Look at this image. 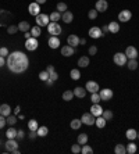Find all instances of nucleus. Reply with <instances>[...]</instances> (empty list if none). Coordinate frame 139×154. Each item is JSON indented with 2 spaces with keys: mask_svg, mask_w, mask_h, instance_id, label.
Instances as JSON below:
<instances>
[{
  "mask_svg": "<svg viewBox=\"0 0 139 154\" xmlns=\"http://www.w3.org/2000/svg\"><path fill=\"white\" fill-rule=\"evenodd\" d=\"M6 64L11 72L14 74H21L24 71H27L29 67V60H28L27 54L22 51H13L7 56Z\"/></svg>",
  "mask_w": 139,
  "mask_h": 154,
  "instance_id": "1",
  "label": "nucleus"
},
{
  "mask_svg": "<svg viewBox=\"0 0 139 154\" xmlns=\"http://www.w3.org/2000/svg\"><path fill=\"white\" fill-rule=\"evenodd\" d=\"M38 128H39V124H38L36 119H29V122H28V129H29V131H36Z\"/></svg>",
  "mask_w": 139,
  "mask_h": 154,
  "instance_id": "31",
  "label": "nucleus"
},
{
  "mask_svg": "<svg viewBox=\"0 0 139 154\" xmlns=\"http://www.w3.org/2000/svg\"><path fill=\"white\" fill-rule=\"evenodd\" d=\"M81 149H82V147H81V145H72V147H71V151H72V153L74 154H78V153H81Z\"/></svg>",
  "mask_w": 139,
  "mask_h": 154,
  "instance_id": "48",
  "label": "nucleus"
},
{
  "mask_svg": "<svg viewBox=\"0 0 139 154\" xmlns=\"http://www.w3.org/2000/svg\"><path fill=\"white\" fill-rule=\"evenodd\" d=\"M96 17H97L96 9H95V10H89V11H88V18H89V20H95Z\"/></svg>",
  "mask_w": 139,
  "mask_h": 154,
  "instance_id": "46",
  "label": "nucleus"
},
{
  "mask_svg": "<svg viewBox=\"0 0 139 154\" xmlns=\"http://www.w3.org/2000/svg\"><path fill=\"white\" fill-rule=\"evenodd\" d=\"M103 118L106 119V121H110L111 118H113V111H110V110H106V111H103Z\"/></svg>",
  "mask_w": 139,
  "mask_h": 154,
  "instance_id": "43",
  "label": "nucleus"
},
{
  "mask_svg": "<svg viewBox=\"0 0 139 154\" xmlns=\"http://www.w3.org/2000/svg\"><path fill=\"white\" fill-rule=\"evenodd\" d=\"M38 4H43V3H46V0H36Z\"/></svg>",
  "mask_w": 139,
  "mask_h": 154,
  "instance_id": "60",
  "label": "nucleus"
},
{
  "mask_svg": "<svg viewBox=\"0 0 139 154\" xmlns=\"http://www.w3.org/2000/svg\"><path fill=\"white\" fill-rule=\"evenodd\" d=\"M127 67L130 68L131 71H135V69L138 68V61H136V59H128V61H127Z\"/></svg>",
  "mask_w": 139,
  "mask_h": 154,
  "instance_id": "24",
  "label": "nucleus"
},
{
  "mask_svg": "<svg viewBox=\"0 0 139 154\" xmlns=\"http://www.w3.org/2000/svg\"><path fill=\"white\" fill-rule=\"evenodd\" d=\"M136 135H138V132L135 131V129H128V131L125 132V136H127L130 140H134V139H136Z\"/></svg>",
  "mask_w": 139,
  "mask_h": 154,
  "instance_id": "32",
  "label": "nucleus"
},
{
  "mask_svg": "<svg viewBox=\"0 0 139 154\" xmlns=\"http://www.w3.org/2000/svg\"><path fill=\"white\" fill-rule=\"evenodd\" d=\"M103 32H109V25H104L103 27Z\"/></svg>",
  "mask_w": 139,
  "mask_h": 154,
  "instance_id": "61",
  "label": "nucleus"
},
{
  "mask_svg": "<svg viewBox=\"0 0 139 154\" xmlns=\"http://www.w3.org/2000/svg\"><path fill=\"white\" fill-rule=\"evenodd\" d=\"M35 136H38L36 131H31V133H29V139H35Z\"/></svg>",
  "mask_w": 139,
  "mask_h": 154,
  "instance_id": "55",
  "label": "nucleus"
},
{
  "mask_svg": "<svg viewBox=\"0 0 139 154\" xmlns=\"http://www.w3.org/2000/svg\"><path fill=\"white\" fill-rule=\"evenodd\" d=\"M90 100H92V103H99L100 101V95H99V92H95V93H92V96H90Z\"/></svg>",
  "mask_w": 139,
  "mask_h": 154,
  "instance_id": "42",
  "label": "nucleus"
},
{
  "mask_svg": "<svg viewBox=\"0 0 139 154\" xmlns=\"http://www.w3.org/2000/svg\"><path fill=\"white\" fill-rule=\"evenodd\" d=\"M38 46H39V43H38V39L36 38H29V39H27L25 40V47H27V50H29V51H33V50L38 49Z\"/></svg>",
  "mask_w": 139,
  "mask_h": 154,
  "instance_id": "6",
  "label": "nucleus"
},
{
  "mask_svg": "<svg viewBox=\"0 0 139 154\" xmlns=\"http://www.w3.org/2000/svg\"><path fill=\"white\" fill-rule=\"evenodd\" d=\"M61 20L64 21L65 24H70V22H72V20H74V14L71 13V11H64V13L61 14Z\"/></svg>",
  "mask_w": 139,
  "mask_h": 154,
  "instance_id": "18",
  "label": "nucleus"
},
{
  "mask_svg": "<svg viewBox=\"0 0 139 154\" xmlns=\"http://www.w3.org/2000/svg\"><path fill=\"white\" fill-rule=\"evenodd\" d=\"M47 43H49V46H50L51 49H57L60 46V39L57 36H50L49 40H47Z\"/></svg>",
  "mask_w": 139,
  "mask_h": 154,
  "instance_id": "20",
  "label": "nucleus"
},
{
  "mask_svg": "<svg viewBox=\"0 0 139 154\" xmlns=\"http://www.w3.org/2000/svg\"><path fill=\"white\" fill-rule=\"evenodd\" d=\"M31 33H32L33 38H39V36H41V33H42L41 27H39V25H35V27H32V28H31Z\"/></svg>",
  "mask_w": 139,
  "mask_h": 154,
  "instance_id": "33",
  "label": "nucleus"
},
{
  "mask_svg": "<svg viewBox=\"0 0 139 154\" xmlns=\"http://www.w3.org/2000/svg\"><path fill=\"white\" fill-rule=\"evenodd\" d=\"M17 129H15V128H9V129H7V132H6V136H7V137H9V139H15V137H17Z\"/></svg>",
  "mask_w": 139,
  "mask_h": 154,
  "instance_id": "25",
  "label": "nucleus"
},
{
  "mask_svg": "<svg viewBox=\"0 0 139 154\" xmlns=\"http://www.w3.org/2000/svg\"><path fill=\"white\" fill-rule=\"evenodd\" d=\"M81 124H82V121L75 118V119H72V121H71V124H70V125H71V128H72V129H79V128H81Z\"/></svg>",
  "mask_w": 139,
  "mask_h": 154,
  "instance_id": "39",
  "label": "nucleus"
},
{
  "mask_svg": "<svg viewBox=\"0 0 139 154\" xmlns=\"http://www.w3.org/2000/svg\"><path fill=\"white\" fill-rule=\"evenodd\" d=\"M20 113V106H17V107H15V111H14V114H18Z\"/></svg>",
  "mask_w": 139,
  "mask_h": 154,
  "instance_id": "62",
  "label": "nucleus"
},
{
  "mask_svg": "<svg viewBox=\"0 0 139 154\" xmlns=\"http://www.w3.org/2000/svg\"><path fill=\"white\" fill-rule=\"evenodd\" d=\"M24 36H25V40H27V39H29V38H32V33H31V32H24Z\"/></svg>",
  "mask_w": 139,
  "mask_h": 154,
  "instance_id": "54",
  "label": "nucleus"
},
{
  "mask_svg": "<svg viewBox=\"0 0 139 154\" xmlns=\"http://www.w3.org/2000/svg\"><path fill=\"white\" fill-rule=\"evenodd\" d=\"M85 89L86 92H90V93H95V92H99V83L97 82H93V81H88L86 85H85Z\"/></svg>",
  "mask_w": 139,
  "mask_h": 154,
  "instance_id": "13",
  "label": "nucleus"
},
{
  "mask_svg": "<svg viewBox=\"0 0 139 154\" xmlns=\"http://www.w3.org/2000/svg\"><path fill=\"white\" fill-rule=\"evenodd\" d=\"M0 114L7 118L10 114H11V107H10L9 104H1L0 106Z\"/></svg>",
  "mask_w": 139,
  "mask_h": 154,
  "instance_id": "22",
  "label": "nucleus"
},
{
  "mask_svg": "<svg viewBox=\"0 0 139 154\" xmlns=\"http://www.w3.org/2000/svg\"><path fill=\"white\" fill-rule=\"evenodd\" d=\"M74 96H77V97H79V99H83L85 96H86V89L85 87H75L74 89Z\"/></svg>",
  "mask_w": 139,
  "mask_h": 154,
  "instance_id": "21",
  "label": "nucleus"
},
{
  "mask_svg": "<svg viewBox=\"0 0 139 154\" xmlns=\"http://www.w3.org/2000/svg\"><path fill=\"white\" fill-rule=\"evenodd\" d=\"M17 137H18V139H22V137H24V131H18V132H17Z\"/></svg>",
  "mask_w": 139,
  "mask_h": 154,
  "instance_id": "56",
  "label": "nucleus"
},
{
  "mask_svg": "<svg viewBox=\"0 0 139 154\" xmlns=\"http://www.w3.org/2000/svg\"><path fill=\"white\" fill-rule=\"evenodd\" d=\"M53 83H54V81H51L50 78H49V79H47V81H46V85H47V86H51Z\"/></svg>",
  "mask_w": 139,
  "mask_h": 154,
  "instance_id": "58",
  "label": "nucleus"
},
{
  "mask_svg": "<svg viewBox=\"0 0 139 154\" xmlns=\"http://www.w3.org/2000/svg\"><path fill=\"white\" fill-rule=\"evenodd\" d=\"M89 65V57H86V56H83V57H81V59L78 60V67L81 68H85Z\"/></svg>",
  "mask_w": 139,
  "mask_h": 154,
  "instance_id": "26",
  "label": "nucleus"
},
{
  "mask_svg": "<svg viewBox=\"0 0 139 154\" xmlns=\"http://www.w3.org/2000/svg\"><path fill=\"white\" fill-rule=\"evenodd\" d=\"M72 97H74V92L65 90L64 93H63V100H64V101H71Z\"/></svg>",
  "mask_w": 139,
  "mask_h": 154,
  "instance_id": "34",
  "label": "nucleus"
},
{
  "mask_svg": "<svg viewBox=\"0 0 139 154\" xmlns=\"http://www.w3.org/2000/svg\"><path fill=\"white\" fill-rule=\"evenodd\" d=\"M106 122H107V121L104 119V118H103V115H100V117H97V119L95 121V124H96V127H97V128H100V129L106 127Z\"/></svg>",
  "mask_w": 139,
  "mask_h": 154,
  "instance_id": "30",
  "label": "nucleus"
},
{
  "mask_svg": "<svg viewBox=\"0 0 139 154\" xmlns=\"http://www.w3.org/2000/svg\"><path fill=\"white\" fill-rule=\"evenodd\" d=\"M81 153H82V154H92L93 149L90 147V146H88V145H83L82 149H81Z\"/></svg>",
  "mask_w": 139,
  "mask_h": 154,
  "instance_id": "40",
  "label": "nucleus"
},
{
  "mask_svg": "<svg viewBox=\"0 0 139 154\" xmlns=\"http://www.w3.org/2000/svg\"><path fill=\"white\" fill-rule=\"evenodd\" d=\"M70 75H71V78H72L74 81H78L79 78H81V72H79V69H77V68H74V69H71V72H70Z\"/></svg>",
  "mask_w": 139,
  "mask_h": 154,
  "instance_id": "38",
  "label": "nucleus"
},
{
  "mask_svg": "<svg viewBox=\"0 0 139 154\" xmlns=\"http://www.w3.org/2000/svg\"><path fill=\"white\" fill-rule=\"evenodd\" d=\"M96 53H97V47H96V46H90V47H89V54L95 56Z\"/></svg>",
  "mask_w": 139,
  "mask_h": 154,
  "instance_id": "52",
  "label": "nucleus"
},
{
  "mask_svg": "<svg viewBox=\"0 0 139 154\" xmlns=\"http://www.w3.org/2000/svg\"><path fill=\"white\" fill-rule=\"evenodd\" d=\"M127 153H128V154H135V153H136V145L132 143V142L128 143V145H127Z\"/></svg>",
  "mask_w": 139,
  "mask_h": 154,
  "instance_id": "37",
  "label": "nucleus"
},
{
  "mask_svg": "<svg viewBox=\"0 0 139 154\" xmlns=\"http://www.w3.org/2000/svg\"><path fill=\"white\" fill-rule=\"evenodd\" d=\"M4 64H6V59H4V57H1V56H0V67H3Z\"/></svg>",
  "mask_w": 139,
  "mask_h": 154,
  "instance_id": "57",
  "label": "nucleus"
},
{
  "mask_svg": "<svg viewBox=\"0 0 139 154\" xmlns=\"http://www.w3.org/2000/svg\"><path fill=\"white\" fill-rule=\"evenodd\" d=\"M67 45L72 46V47H77V46L79 45V38L77 36V35H70V36L67 38Z\"/></svg>",
  "mask_w": 139,
  "mask_h": 154,
  "instance_id": "19",
  "label": "nucleus"
},
{
  "mask_svg": "<svg viewBox=\"0 0 139 154\" xmlns=\"http://www.w3.org/2000/svg\"><path fill=\"white\" fill-rule=\"evenodd\" d=\"M99 95H100V99L103 101H109L113 97V90L111 89H102V90L99 92Z\"/></svg>",
  "mask_w": 139,
  "mask_h": 154,
  "instance_id": "14",
  "label": "nucleus"
},
{
  "mask_svg": "<svg viewBox=\"0 0 139 154\" xmlns=\"http://www.w3.org/2000/svg\"><path fill=\"white\" fill-rule=\"evenodd\" d=\"M28 11H29L31 15L36 17L38 14H41V4H38L36 1H33V3H31V4L28 6Z\"/></svg>",
  "mask_w": 139,
  "mask_h": 154,
  "instance_id": "11",
  "label": "nucleus"
},
{
  "mask_svg": "<svg viewBox=\"0 0 139 154\" xmlns=\"http://www.w3.org/2000/svg\"><path fill=\"white\" fill-rule=\"evenodd\" d=\"M118 31H120V24L116 22V21H111L109 24V32L110 33H117Z\"/></svg>",
  "mask_w": 139,
  "mask_h": 154,
  "instance_id": "23",
  "label": "nucleus"
},
{
  "mask_svg": "<svg viewBox=\"0 0 139 154\" xmlns=\"http://www.w3.org/2000/svg\"><path fill=\"white\" fill-rule=\"evenodd\" d=\"M86 43V39H79V45H85Z\"/></svg>",
  "mask_w": 139,
  "mask_h": 154,
  "instance_id": "59",
  "label": "nucleus"
},
{
  "mask_svg": "<svg viewBox=\"0 0 139 154\" xmlns=\"http://www.w3.org/2000/svg\"><path fill=\"white\" fill-rule=\"evenodd\" d=\"M6 150L7 151H11V153H14L15 150H18V143L15 142V139H9V140L6 142Z\"/></svg>",
  "mask_w": 139,
  "mask_h": 154,
  "instance_id": "12",
  "label": "nucleus"
},
{
  "mask_svg": "<svg viewBox=\"0 0 139 154\" xmlns=\"http://www.w3.org/2000/svg\"><path fill=\"white\" fill-rule=\"evenodd\" d=\"M49 78H50V79H51V81H57V79H59V74H57V72H56V71H54V72H51V74H49Z\"/></svg>",
  "mask_w": 139,
  "mask_h": 154,
  "instance_id": "51",
  "label": "nucleus"
},
{
  "mask_svg": "<svg viewBox=\"0 0 139 154\" xmlns=\"http://www.w3.org/2000/svg\"><path fill=\"white\" fill-rule=\"evenodd\" d=\"M15 122H17V118H15V115H11V114H10L9 117H7V124L13 127V125H15Z\"/></svg>",
  "mask_w": 139,
  "mask_h": 154,
  "instance_id": "44",
  "label": "nucleus"
},
{
  "mask_svg": "<svg viewBox=\"0 0 139 154\" xmlns=\"http://www.w3.org/2000/svg\"><path fill=\"white\" fill-rule=\"evenodd\" d=\"M10 53H9V49H7V47H0V56H1V57H7V56H9Z\"/></svg>",
  "mask_w": 139,
  "mask_h": 154,
  "instance_id": "49",
  "label": "nucleus"
},
{
  "mask_svg": "<svg viewBox=\"0 0 139 154\" xmlns=\"http://www.w3.org/2000/svg\"><path fill=\"white\" fill-rule=\"evenodd\" d=\"M113 61H114V64H117L118 67H122V65H125V64H127V61H128V57H127L124 53H116V54H114V57H113Z\"/></svg>",
  "mask_w": 139,
  "mask_h": 154,
  "instance_id": "4",
  "label": "nucleus"
},
{
  "mask_svg": "<svg viewBox=\"0 0 139 154\" xmlns=\"http://www.w3.org/2000/svg\"><path fill=\"white\" fill-rule=\"evenodd\" d=\"M90 113H92L95 117H100V115L103 114V108L100 107L99 103H93V106L90 107Z\"/></svg>",
  "mask_w": 139,
  "mask_h": 154,
  "instance_id": "17",
  "label": "nucleus"
},
{
  "mask_svg": "<svg viewBox=\"0 0 139 154\" xmlns=\"http://www.w3.org/2000/svg\"><path fill=\"white\" fill-rule=\"evenodd\" d=\"M6 124H7V119H6V117H4V115H1V114H0V129H3Z\"/></svg>",
  "mask_w": 139,
  "mask_h": 154,
  "instance_id": "50",
  "label": "nucleus"
},
{
  "mask_svg": "<svg viewBox=\"0 0 139 154\" xmlns=\"http://www.w3.org/2000/svg\"><path fill=\"white\" fill-rule=\"evenodd\" d=\"M13 18H14V15L10 11H7V10H0V25L1 27L9 25L13 21Z\"/></svg>",
  "mask_w": 139,
  "mask_h": 154,
  "instance_id": "2",
  "label": "nucleus"
},
{
  "mask_svg": "<svg viewBox=\"0 0 139 154\" xmlns=\"http://www.w3.org/2000/svg\"><path fill=\"white\" fill-rule=\"evenodd\" d=\"M114 151H116V154H125V153H127V146L117 145L116 149H114Z\"/></svg>",
  "mask_w": 139,
  "mask_h": 154,
  "instance_id": "36",
  "label": "nucleus"
},
{
  "mask_svg": "<svg viewBox=\"0 0 139 154\" xmlns=\"http://www.w3.org/2000/svg\"><path fill=\"white\" fill-rule=\"evenodd\" d=\"M78 143L81 146L86 145V143H88V135H86V133H81V135L78 136Z\"/></svg>",
  "mask_w": 139,
  "mask_h": 154,
  "instance_id": "35",
  "label": "nucleus"
},
{
  "mask_svg": "<svg viewBox=\"0 0 139 154\" xmlns=\"http://www.w3.org/2000/svg\"><path fill=\"white\" fill-rule=\"evenodd\" d=\"M39 79L43 82H46L47 79H49V72H47L46 69L45 71H42V72H39Z\"/></svg>",
  "mask_w": 139,
  "mask_h": 154,
  "instance_id": "41",
  "label": "nucleus"
},
{
  "mask_svg": "<svg viewBox=\"0 0 139 154\" xmlns=\"http://www.w3.org/2000/svg\"><path fill=\"white\" fill-rule=\"evenodd\" d=\"M47 31H49V33H50L51 36H59L61 32H63V29H61V27L59 25V22H49Z\"/></svg>",
  "mask_w": 139,
  "mask_h": 154,
  "instance_id": "3",
  "label": "nucleus"
},
{
  "mask_svg": "<svg viewBox=\"0 0 139 154\" xmlns=\"http://www.w3.org/2000/svg\"><path fill=\"white\" fill-rule=\"evenodd\" d=\"M49 18H50L51 22H59V20H61V14L59 11H53V13L49 15Z\"/></svg>",
  "mask_w": 139,
  "mask_h": 154,
  "instance_id": "29",
  "label": "nucleus"
},
{
  "mask_svg": "<svg viewBox=\"0 0 139 154\" xmlns=\"http://www.w3.org/2000/svg\"><path fill=\"white\" fill-rule=\"evenodd\" d=\"M95 9H96L97 13H104V11H107V9H109V3H107V0H97Z\"/></svg>",
  "mask_w": 139,
  "mask_h": 154,
  "instance_id": "10",
  "label": "nucleus"
},
{
  "mask_svg": "<svg viewBox=\"0 0 139 154\" xmlns=\"http://www.w3.org/2000/svg\"><path fill=\"white\" fill-rule=\"evenodd\" d=\"M17 31H18V27H15V25H9L7 27V32H9L10 35H14Z\"/></svg>",
  "mask_w": 139,
  "mask_h": 154,
  "instance_id": "47",
  "label": "nucleus"
},
{
  "mask_svg": "<svg viewBox=\"0 0 139 154\" xmlns=\"http://www.w3.org/2000/svg\"><path fill=\"white\" fill-rule=\"evenodd\" d=\"M36 133H38V136L45 137V136H47V133H49V129H47V127H39L36 129Z\"/></svg>",
  "mask_w": 139,
  "mask_h": 154,
  "instance_id": "28",
  "label": "nucleus"
},
{
  "mask_svg": "<svg viewBox=\"0 0 139 154\" xmlns=\"http://www.w3.org/2000/svg\"><path fill=\"white\" fill-rule=\"evenodd\" d=\"M46 71H47V72H49V74H51V72H54L56 69H54V67H53V65H47Z\"/></svg>",
  "mask_w": 139,
  "mask_h": 154,
  "instance_id": "53",
  "label": "nucleus"
},
{
  "mask_svg": "<svg viewBox=\"0 0 139 154\" xmlns=\"http://www.w3.org/2000/svg\"><path fill=\"white\" fill-rule=\"evenodd\" d=\"M57 11H59V13L67 11V4H65V3H59V4H57Z\"/></svg>",
  "mask_w": 139,
  "mask_h": 154,
  "instance_id": "45",
  "label": "nucleus"
},
{
  "mask_svg": "<svg viewBox=\"0 0 139 154\" xmlns=\"http://www.w3.org/2000/svg\"><path fill=\"white\" fill-rule=\"evenodd\" d=\"M136 137H138V139H139V132H138V135H136Z\"/></svg>",
  "mask_w": 139,
  "mask_h": 154,
  "instance_id": "63",
  "label": "nucleus"
},
{
  "mask_svg": "<svg viewBox=\"0 0 139 154\" xmlns=\"http://www.w3.org/2000/svg\"><path fill=\"white\" fill-rule=\"evenodd\" d=\"M125 56L128 59H138V50L134 46H128L127 50H125Z\"/></svg>",
  "mask_w": 139,
  "mask_h": 154,
  "instance_id": "15",
  "label": "nucleus"
},
{
  "mask_svg": "<svg viewBox=\"0 0 139 154\" xmlns=\"http://www.w3.org/2000/svg\"><path fill=\"white\" fill-rule=\"evenodd\" d=\"M88 35H89L90 38H93V39H99V38L104 36V33H103V31H102V29H100L99 27H92L90 29H89Z\"/></svg>",
  "mask_w": 139,
  "mask_h": 154,
  "instance_id": "7",
  "label": "nucleus"
},
{
  "mask_svg": "<svg viewBox=\"0 0 139 154\" xmlns=\"http://www.w3.org/2000/svg\"><path fill=\"white\" fill-rule=\"evenodd\" d=\"M131 18H132V13H131L130 10H122L118 14V21L120 22H128Z\"/></svg>",
  "mask_w": 139,
  "mask_h": 154,
  "instance_id": "9",
  "label": "nucleus"
},
{
  "mask_svg": "<svg viewBox=\"0 0 139 154\" xmlns=\"http://www.w3.org/2000/svg\"><path fill=\"white\" fill-rule=\"evenodd\" d=\"M81 121H82V124H85V125H93L95 124V121H96V118H95V115H93L92 113H85L82 115V118H81Z\"/></svg>",
  "mask_w": 139,
  "mask_h": 154,
  "instance_id": "8",
  "label": "nucleus"
},
{
  "mask_svg": "<svg viewBox=\"0 0 139 154\" xmlns=\"http://www.w3.org/2000/svg\"><path fill=\"white\" fill-rule=\"evenodd\" d=\"M35 18H36V25H39V27H47L49 25V21H50L47 14H42V13L38 14Z\"/></svg>",
  "mask_w": 139,
  "mask_h": 154,
  "instance_id": "5",
  "label": "nucleus"
},
{
  "mask_svg": "<svg viewBox=\"0 0 139 154\" xmlns=\"http://www.w3.org/2000/svg\"><path fill=\"white\" fill-rule=\"evenodd\" d=\"M75 53V50L72 46L70 45H65L61 47V56H64V57H71V56Z\"/></svg>",
  "mask_w": 139,
  "mask_h": 154,
  "instance_id": "16",
  "label": "nucleus"
},
{
  "mask_svg": "<svg viewBox=\"0 0 139 154\" xmlns=\"http://www.w3.org/2000/svg\"><path fill=\"white\" fill-rule=\"evenodd\" d=\"M18 29L22 32H27L31 29V25H29V22L28 21H21V22L18 24Z\"/></svg>",
  "mask_w": 139,
  "mask_h": 154,
  "instance_id": "27",
  "label": "nucleus"
}]
</instances>
